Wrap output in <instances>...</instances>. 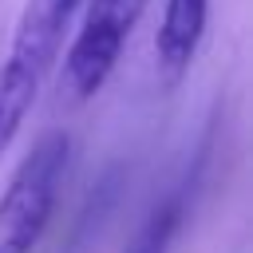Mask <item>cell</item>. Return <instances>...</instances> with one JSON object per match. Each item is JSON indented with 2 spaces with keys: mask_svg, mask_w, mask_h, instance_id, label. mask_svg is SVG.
Masks as SVG:
<instances>
[{
  "mask_svg": "<svg viewBox=\"0 0 253 253\" xmlns=\"http://www.w3.org/2000/svg\"><path fill=\"white\" fill-rule=\"evenodd\" d=\"M71 16L75 8L67 0H24L8 55L0 63V158L16 142L28 111L36 107L40 87L59 59Z\"/></svg>",
  "mask_w": 253,
  "mask_h": 253,
  "instance_id": "6da1fadb",
  "label": "cell"
},
{
  "mask_svg": "<svg viewBox=\"0 0 253 253\" xmlns=\"http://www.w3.org/2000/svg\"><path fill=\"white\" fill-rule=\"evenodd\" d=\"M67 130H43L0 190V253H32L55 213L67 174Z\"/></svg>",
  "mask_w": 253,
  "mask_h": 253,
  "instance_id": "7a4b0ae2",
  "label": "cell"
},
{
  "mask_svg": "<svg viewBox=\"0 0 253 253\" xmlns=\"http://www.w3.org/2000/svg\"><path fill=\"white\" fill-rule=\"evenodd\" d=\"M142 8L146 0H87V16L63 55L59 75V91L67 95V103H87L91 95L103 91Z\"/></svg>",
  "mask_w": 253,
  "mask_h": 253,
  "instance_id": "3957f363",
  "label": "cell"
},
{
  "mask_svg": "<svg viewBox=\"0 0 253 253\" xmlns=\"http://www.w3.org/2000/svg\"><path fill=\"white\" fill-rule=\"evenodd\" d=\"M206 16H210V0H166L162 24L154 36V63H158L162 87L182 83V75L190 71L206 32Z\"/></svg>",
  "mask_w": 253,
  "mask_h": 253,
  "instance_id": "277c9868",
  "label": "cell"
},
{
  "mask_svg": "<svg viewBox=\"0 0 253 253\" xmlns=\"http://www.w3.org/2000/svg\"><path fill=\"white\" fill-rule=\"evenodd\" d=\"M178 221H182V202H178V198L162 202V206L142 221V229L134 233V241L126 245V253H170V241H174V233H178Z\"/></svg>",
  "mask_w": 253,
  "mask_h": 253,
  "instance_id": "5b68a950",
  "label": "cell"
},
{
  "mask_svg": "<svg viewBox=\"0 0 253 253\" xmlns=\"http://www.w3.org/2000/svg\"><path fill=\"white\" fill-rule=\"evenodd\" d=\"M67 4H71V8H75V12H79V4H83V0H67Z\"/></svg>",
  "mask_w": 253,
  "mask_h": 253,
  "instance_id": "8992f818",
  "label": "cell"
}]
</instances>
